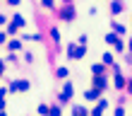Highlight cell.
<instances>
[{"instance_id":"obj_1","label":"cell","mask_w":132,"mask_h":116,"mask_svg":"<svg viewBox=\"0 0 132 116\" xmlns=\"http://www.w3.org/2000/svg\"><path fill=\"white\" fill-rule=\"evenodd\" d=\"M24 24H27V19L22 17V15H14V17H12V24L7 27V34H14L19 27H24Z\"/></svg>"},{"instance_id":"obj_2","label":"cell","mask_w":132,"mask_h":116,"mask_svg":"<svg viewBox=\"0 0 132 116\" xmlns=\"http://www.w3.org/2000/svg\"><path fill=\"white\" fill-rule=\"evenodd\" d=\"M67 56L72 58V60H75V58H82V56H84V44H79V46L72 44V46L67 49Z\"/></svg>"},{"instance_id":"obj_3","label":"cell","mask_w":132,"mask_h":116,"mask_svg":"<svg viewBox=\"0 0 132 116\" xmlns=\"http://www.w3.org/2000/svg\"><path fill=\"white\" fill-rule=\"evenodd\" d=\"M27 90H29V82L27 80H17V82L10 85V92H27Z\"/></svg>"},{"instance_id":"obj_4","label":"cell","mask_w":132,"mask_h":116,"mask_svg":"<svg viewBox=\"0 0 132 116\" xmlns=\"http://www.w3.org/2000/svg\"><path fill=\"white\" fill-rule=\"evenodd\" d=\"M60 17H63V19H72V17H75L72 3H65V7H63V10H60Z\"/></svg>"},{"instance_id":"obj_5","label":"cell","mask_w":132,"mask_h":116,"mask_svg":"<svg viewBox=\"0 0 132 116\" xmlns=\"http://www.w3.org/2000/svg\"><path fill=\"white\" fill-rule=\"evenodd\" d=\"M106 87V77H101V75H94V90H103Z\"/></svg>"},{"instance_id":"obj_6","label":"cell","mask_w":132,"mask_h":116,"mask_svg":"<svg viewBox=\"0 0 132 116\" xmlns=\"http://www.w3.org/2000/svg\"><path fill=\"white\" fill-rule=\"evenodd\" d=\"M111 12L113 15H120L122 12V3H120V0H113V3H111Z\"/></svg>"},{"instance_id":"obj_7","label":"cell","mask_w":132,"mask_h":116,"mask_svg":"<svg viewBox=\"0 0 132 116\" xmlns=\"http://www.w3.org/2000/svg\"><path fill=\"white\" fill-rule=\"evenodd\" d=\"M98 94H101L98 90H89V92H87V94H84V97H87L89 102H96V99H98Z\"/></svg>"},{"instance_id":"obj_8","label":"cell","mask_w":132,"mask_h":116,"mask_svg":"<svg viewBox=\"0 0 132 116\" xmlns=\"http://www.w3.org/2000/svg\"><path fill=\"white\" fill-rule=\"evenodd\" d=\"M7 46H10V51H17V49H22V41H19V39H12Z\"/></svg>"},{"instance_id":"obj_9","label":"cell","mask_w":132,"mask_h":116,"mask_svg":"<svg viewBox=\"0 0 132 116\" xmlns=\"http://www.w3.org/2000/svg\"><path fill=\"white\" fill-rule=\"evenodd\" d=\"M103 109H106V99H101V102H98V104L94 106V111H91V114H101Z\"/></svg>"},{"instance_id":"obj_10","label":"cell","mask_w":132,"mask_h":116,"mask_svg":"<svg viewBox=\"0 0 132 116\" xmlns=\"http://www.w3.org/2000/svg\"><path fill=\"white\" fill-rule=\"evenodd\" d=\"M115 87H118V90H120V87H125V80H122L118 73H115Z\"/></svg>"},{"instance_id":"obj_11","label":"cell","mask_w":132,"mask_h":116,"mask_svg":"<svg viewBox=\"0 0 132 116\" xmlns=\"http://www.w3.org/2000/svg\"><path fill=\"white\" fill-rule=\"evenodd\" d=\"M113 32H115V34H125V27H122V24H115V22H113Z\"/></svg>"},{"instance_id":"obj_12","label":"cell","mask_w":132,"mask_h":116,"mask_svg":"<svg viewBox=\"0 0 132 116\" xmlns=\"http://www.w3.org/2000/svg\"><path fill=\"white\" fill-rule=\"evenodd\" d=\"M115 41H118V34H108V36H106V44H111V46H113Z\"/></svg>"},{"instance_id":"obj_13","label":"cell","mask_w":132,"mask_h":116,"mask_svg":"<svg viewBox=\"0 0 132 116\" xmlns=\"http://www.w3.org/2000/svg\"><path fill=\"white\" fill-rule=\"evenodd\" d=\"M91 73L94 75H103V65H91Z\"/></svg>"},{"instance_id":"obj_14","label":"cell","mask_w":132,"mask_h":116,"mask_svg":"<svg viewBox=\"0 0 132 116\" xmlns=\"http://www.w3.org/2000/svg\"><path fill=\"white\" fill-rule=\"evenodd\" d=\"M5 94H7V90H0V109L5 106Z\"/></svg>"},{"instance_id":"obj_15","label":"cell","mask_w":132,"mask_h":116,"mask_svg":"<svg viewBox=\"0 0 132 116\" xmlns=\"http://www.w3.org/2000/svg\"><path fill=\"white\" fill-rule=\"evenodd\" d=\"M103 63L106 65H113V56H111V53H106V56H103Z\"/></svg>"},{"instance_id":"obj_16","label":"cell","mask_w":132,"mask_h":116,"mask_svg":"<svg viewBox=\"0 0 132 116\" xmlns=\"http://www.w3.org/2000/svg\"><path fill=\"white\" fill-rule=\"evenodd\" d=\"M51 36L55 39V41H60V32H58V29H51Z\"/></svg>"},{"instance_id":"obj_17","label":"cell","mask_w":132,"mask_h":116,"mask_svg":"<svg viewBox=\"0 0 132 116\" xmlns=\"http://www.w3.org/2000/svg\"><path fill=\"white\" fill-rule=\"evenodd\" d=\"M72 114H87V109H84V106H75Z\"/></svg>"},{"instance_id":"obj_18","label":"cell","mask_w":132,"mask_h":116,"mask_svg":"<svg viewBox=\"0 0 132 116\" xmlns=\"http://www.w3.org/2000/svg\"><path fill=\"white\" fill-rule=\"evenodd\" d=\"M58 77H67V68H58Z\"/></svg>"},{"instance_id":"obj_19","label":"cell","mask_w":132,"mask_h":116,"mask_svg":"<svg viewBox=\"0 0 132 116\" xmlns=\"http://www.w3.org/2000/svg\"><path fill=\"white\" fill-rule=\"evenodd\" d=\"M5 41H7V34H5V32H0V44H5Z\"/></svg>"},{"instance_id":"obj_20","label":"cell","mask_w":132,"mask_h":116,"mask_svg":"<svg viewBox=\"0 0 132 116\" xmlns=\"http://www.w3.org/2000/svg\"><path fill=\"white\" fill-rule=\"evenodd\" d=\"M43 7H53V0H43Z\"/></svg>"},{"instance_id":"obj_21","label":"cell","mask_w":132,"mask_h":116,"mask_svg":"<svg viewBox=\"0 0 132 116\" xmlns=\"http://www.w3.org/2000/svg\"><path fill=\"white\" fill-rule=\"evenodd\" d=\"M7 5H19V0H7Z\"/></svg>"},{"instance_id":"obj_22","label":"cell","mask_w":132,"mask_h":116,"mask_svg":"<svg viewBox=\"0 0 132 116\" xmlns=\"http://www.w3.org/2000/svg\"><path fill=\"white\" fill-rule=\"evenodd\" d=\"M3 70H5V65H3V60H0V75H3Z\"/></svg>"},{"instance_id":"obj_23","label":"cell","mask_w":132,"mask_h":116,"mask_svg":"<svg viewBox=\"0 0 132 116\" xmlns=\"http://www.w3.org/2000/svg\"><path fill=\"white\" fill-rule=\"evenodd\" d=\"M0 24H5V15H0Z\"/></svg>"},{"instance_id":"obj_24","label":"cell","mask_w":132,"mask_h":116,"mask_svg":"<svg viewBox=\"0 0 132 116\" xmlns=\"http://www.w3.org/2000/svg\"><path fill=\"white\" fill-rule=\"evenodd\" d=\"M130 51H132V39H130Z\"/></svg>"},{"instance_id":"obj_25","label":"cell","mask_w":132,"mask_h":116,"mask_svg":"<svg viewBox=\"0 0 132 116\" xmlns=\"http://www.w3.org/2000/svg\"><path fill=\"white\" fill-rule=\"evenodd\" d=\"M63 3H72V0H63Z\"/></svg>"},{"instance_id":"obj_26","label":"cell","mask_w":132,"mask_h":116,"mask_svg":"<svg viewBox=\"0 0 132 116\" xmlns=\"http://www.w3.org/2000/svg\"><path fill=\"white\" fill-rule=\"evenodd\" d=\"M130 90H132V82H130Z\"/></svg>"}]
</instances>
